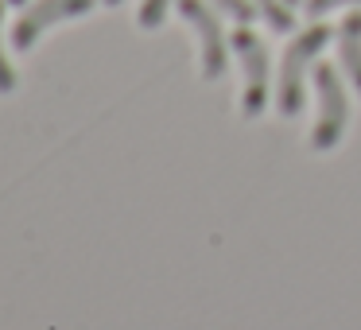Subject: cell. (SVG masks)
<instances>
[{
	"mask_svg": "<svg viewBox=\"0 0 361 330\" xmlns=\"http://www.w3.org/2000/svg\"><path fill=\"white\" fill-rule=\"evenodd\" d=\"M330 28L322 20H311L303 32L291 35L288 51L280 55V74H276V109L280 117H299L307 105V74L319 63V51L330 43Z\"/></svg>",
	"mask_w": 361,
	"mask_h": 330,
	"instance_id": "1",
	"label": "cell"
},
{
	"mask_svg": "<svg viewBox=\"0 0 361 330\" xmlns=\"http://www.w3.org/2000/svg\"><path fill=\"white\" fill-rule=\"evenodd\" d=\"M314 97H319V113L311 125V148L334 152L350 128V102H345L342 74L330 63H314Z\"/></svg>",
	"mask_w": 361,
	"mask_h": 330,
	"instance_id": "2",
	"label": "cell"
},
{
	"mask_svg": "<svg viewBox=\"0 0 361 330\" xmlns=\"http://www.w3.org/2000/svg\"><path fill=\"white\" fill-rule=\"evenodd\" d=\"M233 51L241 59V71H245V90H241V117L245 121H257L268 105V94H272V63H268V47L249 24H241L233 32Z\"/></svg>",
	"mask_w": 361,
	"mask_h": 330,
	"instance_id": "3",
	"label": "cell"
},
{
	"mask_svg": "<svg viewBox=\"0 0 361 330\" xmlns=\"http://www.w3.org/2000/svg\"><path fill=\"white\" fill-rule=\"evenodd\" d=\"M179 16L190 24L198 39V71L206 82L226 78L229 66V51H226V28L218 20V8L206 4V0H179Z\"/></svg>",
	"mask_w": 361,
	"mask_h": 330,
	"instance_id": "4",
	"label": "cell"
},
{
	"mask_svg": "<svg viewBox=\"0 0 361 330\" xmlns=\"http://www.w3.org/2000/svg\"><path fill=\"white\" fill-rule=\"evenodd\" d=\"M97 0H35L20 12V20L12 24V47L16 51H32L39 43V35L47 28L63 24V20H74V16H86Z\"/></svg>",
	"mask_w": 361,
	"mask_h": 330,
	"instance_id": "5",
	"label": "cell"
},
{
	"mask_svg": "<svg viewBox=\"0 0 361 330\" xmlns=\"http://www.w3.org/2000/svg\"><path fill=\"white\" fill-rule=\"evenodd\" d=\"M338 63H342V74L350 78V86L357 90L361 97V12H350V16L338 24Z\"/></svg>",
	"mask_w": 361,
	"mask_h": 330,
	"instance_id": "6",
	"label": "cell"
},
{
	"mask_svg": "<svg viewBox=\"0 0 361 330\" xmlns=\"http://www.w3.org/2000/svg\"><path fill=\"white\" fill-rule=\"evenodd\" d=\"M257 4V16L272 28L276 35H288L295 32V16H291V4L288 0H252Z\"/></svg>",
	"mask_w": 361,
	"mask_h": 330,
	"instance_id": "7",
	"label": "cell"
},
{
	"mask_svg": "<svg viewBox=\"0 0 361 330\" xmlns=\"http://www.w3.org/2000/svg\"><path fill=\"white\" fill-rule=\"evenodd\" d=\"M167 12H171V0H140V12H136V24H140L144 32H156V28H164Z\"/></svg>",
	"mask_w": 361,
	"mask_h": 330,
	"instance_id": "8",
	"label": "cell"
},
{
	"mask_svg": "<svg viewBox=\"0 0 361 330\" xmlns=\"http://www.w3.org/2000/svg\"><path fill=\"white\" fill-rule=\"evenodd\" d=\"M214 8L226 12V16L237 20V24H249V20H257V4H252V0H214Z\"/></svg>",
	"mask_w": 361,
	"mask_h": 330,
	"instance_id": "9",
	"label": "cell"
},
{
	"mask_svg": "<svg viewBox=\"0 0 361 330\" xmlns=\"http://www.w3.org/2000/svg\"><path fill=\"white\" fill-rule=\"evenodd\" d=\"M357 4L361 0H303V12H307V20H322L334 8H357Z\"/></svg>",
	"mask_w": 361,
	"mask_h": 330,
	"instance_id": "10",
	"label": "cell"
},
{
	"mask_svg": "<svg viewBox=\"0 0 361 330\" xmlns=\"http://www.w3.org/2000/svg\"><path fill=\"white\" fill-rule=\"evenodd\" d=\"M0 24H4V4H0ZM12 90H16V71H12L8 55L0 47V94H12Z\"/></svg>",
	"mask_w": 361,
	"mask_h": 330,
	"instance_id": "11",
	"label": "cell"
},
{
	"mask_svg": "<svg viewBox=\"0 0 361 330\" xmlns=\"http://www.w3.org/2000/svg\"><path fill=\"white\" fill-rule=\"evenodd\" d=\"M102 4H109V8H117V4H121V0H102Z\"/></svg>",
	"mask_w": 361,
	"mask_h": 330,
	"instance_id": "12",
	"label": "cell"
},
{
	"mask_svg": "<svg viewBox=\"0 0 361 330\" xmlns=\"http://www.w3.org/2000/svg\"><path fill=\"white\" fill-rule=\"evenodd\" d=\"M8 4H20V8H24V4H27V0H8Z\"/></svg>",
	"mask_w": 361,
	"mask_h": 330,
	"instance_id": "13",
	"label": "cell"
},
{
	"mask_svg": "<svg viewBox=\"0 0 361 330\" xmlns=\"http://www.w3.org/2000/svg\"><path fill=\"white\" fill-rule=\"evenodd\" d=\"M288 4H303V0H288Z\"/></svg>",
	"mask_w": 361,
	"mask_h": 330,
	"instance_id": "14",
	"label": "cell"
}]
</instances>
